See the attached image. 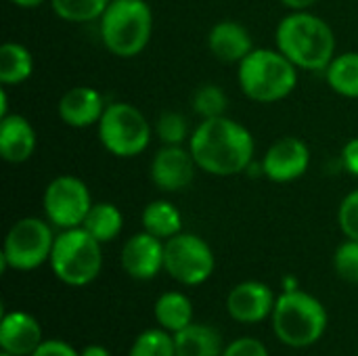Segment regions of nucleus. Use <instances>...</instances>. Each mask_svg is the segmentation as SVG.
I'll return each instance as SVG.
<instances>
[{"instance_id":"1","label":"nucleus","mask_w":358,"mask_h":356,"mask_svg":"<svg viewBox=\"0 0 358 356\" xmlns=\"http://www.w3.org/2000/svg\"><path fill=\"white\" fill-rule=\"evenodd\" d=\"M189 149L201 172L229 178L248 172L254 164L256 141L237 120L227 115L201 120L189 138Z\"/></svg>"},{"instance_id":"2","label":"nucleus","mask_w":358,"mask_h":356,"mask_svg":"<svg viewBox=\"0 0 358 356\" xmlns=\"http://www.w3.org/2000/svg\"><path fill=\"white\" fill-rule=\"evenodd\" d=\"M277 48L302 71H325L338 55L334 27L310 10H292L275 29Z\"/></svg>"},{"instance_id":"3","label":"nucleus","mask_w":358,"mask_h":356,"mask_svg":"<svg viewBox=\"0 0 358 356\" xmlns=\"http://www.w3.org/2000/svg\"><path fill=\"white\" fill-rule=\"evenodd\" d=\"M300 69L279 48H254L237 65L241 92L262 105L287 99L298 86Z\"/></svg>"},{"instance_id":"4","label":"nucleus","mask_w":358,"mask_h":356,"mask_svg":"<svg viewBox=\"0 0 358 356\" xmlns=\"http://www.w3.org/2000/svg\"><path fill=\"white\" fill-rule=\"evenodd\" d=\"M103 46L117 59L138 57L153 36V10L145 0H111L99 19Z\"/></svg>"},{"instance_id":"5","label":"nucleus","mask_w":358,"mask_h":356,"mask_svg":"<svg viewBox=\"0 0 358 356\" xmlns=\"http://www.w3.org/2000/svg\"><path fill=\"white\" fill-rule=\"evenodd\" d=\"M277 338L289 348H308L317 344L327 329L325 306L308 292H283L273 311Z\"/></svg>"},{"instance_id":"6","label":"nucleus","mask_w":358,"mask_h":356,"mask_svg":"<svg viewBox=\"0 0 358 356\" xmlns=\"http://www.w3.org/2000/svg\"><path fill=\"white\" fill-rule=\"evenodd\" d=\"M103 243H99L84 227L65 229L55 237L50 269L55 277L69 287L90 285L103 269Z\"/></svg>"},{"instance_id":"7","label":"nucleus","mask_w":358,"mask_h":356,"mask_svg":"<svg viewBox=\"0 0 358 356\" xmlns=\"http://www.w3.org/2000/svg\"><path fill=\"white\" fill-rule=\"evenodd\" d=\"M96 132L107 153L120 159H130L149 149L153 130L138 107L126 101H115L107 105L96 124Z\"/></svg>"},{"instance_id":"8","label":"nucleus","mask_w":358,"mask_h":356,"mask_svg":"<svg viewBox=\"0 0 358 356\" xmlns=\"http://www.w3.org/2000/svg\"><path fill=\"white\" fill-rule=\"evenodd\" d=\"M52 225L46 218L25 216L19 218L6 233L2 254H0V269L13 271H36L44 262L50 260L52 245H55Z\"/></svg>"},{"instance_id":"9","label":"nucleus","mask_w":358,"mask_h":356,"mask_svg":"<svg viewBox=\"0 0 358 356\" xmlns=\"http://www.w3.org/2000/svg\"><path fill=\"white\" fill-rule=\"evenodd\" d=\"M216 269V256L206 239L195 233H178L166 241L164 271L180 285H201Z\"/></svg>"},{"instance_id":"10","label":"nucleus","mask_w":358,"mask_h":356,"mask_svg":"<svg viewBox=\"0 0 358 356\" xmlns=\"http://www.w3.org/2000/svg\"><path fill=\"white\" fill-rule=\"evenodd\" d=\"M92 204L88 185L71 174L52 178L42 193L44 218L61 231L82 227Z\"/></svg>"},{"instance_id":"11","label":"nucleus","mask_w":358,"mask_h":356,"mask_svg":"<svg viewBox=\"0 0 358 356\" xmlns=\"http://www.w3.org/2000/svg\"><path fill=\"white\" fill-rule=\"evenodd\" d=\"M199 170L189 145H162L149 164L151 183L164 193L185 191Z\"/></svg>"},{"instance_id":"12","label":"nucleus","mask_w":358,"mask_h":356,"mask_svg":"<svg viewBox=\"0 0 358 356\" xmlns=\"http://www.w3.org/2000/svg\"><path fill=\"white\" fill-rule=\"evenodd\" d=\"M262 176L273 183L285 185L302 178L310 166V149L298 136L277 138L262 157Z\"/></svg>"},{"instance_id":"13","label":"nucleus","mask_w":358,"mask_h":356,"mask_svg":"<svg viewBox=\"0 0 358 356\" xmlns=\"http://www.w3.org/2000/svg\"><path fill=\"white\" fill-rule=\"evenodd\" d=\"M166 241L143 231L132 235L122 248V269L136 281H149L164 271Z\"/></svg>"},{"instance_id":"14","label":"nucleus","mask_w":358,"mask_h":356,"mask_svg":"<svg viewBox=\"0 0 358 356\" xmlns=\"http://www.w3.org/2000/svg\"><path fill=\"white\" fill-rule=\"evenodd\" d=\"M107 109L103 94L94 86H71L65 90L57 103L59 120L69 128H90L96 126Z\"/></svg>"},{"instance_id":"15","label":"nucleus","mask_w":358,"mask_h":356,"mask_svg":"<svg viewBox=\"0 0 358 356\" xmlns=\"http://www.w3.org/2000/svg\"><path fill=\"white\" fill-rule=\"evenodd\" d=\"M277 298L262 281H243L235 285L227 298L229 315L239 323H260L273 315Z\"/></svg>"},{"instance_id":"16","label":"nucleus","mask_w":358,"mask_h":356,"mask_svg":"<svg viewBox=\"0 0 358 356\" xmlns=\"http://www.w3.org/2000/svg\"><path fill=\"white\" fill-rule=\"evenodd\" d=\"M38 134L34 124L21 113H8L0 120V157L6 164H25L34 157Z\"/></svg>"},{"instance_id":"17","label":"nucleus","mask_w":358,"mask_h":356,"mask_svg":"<svg viewBox=\"0 0 358 356\" xmlns=\"http://www.w3.org/2000/svg\"><path fill=\"white\" fill-rule=\"evenodd\" d=\"M208 48L218 61L239 65L256 46L250 29L243 23L235 19H224L212 25L208 34Z\"/></svg>"},{"instance_id":"18","label":"nucleus","mask_w":358,"mask_h":356,"mask_svg":"<svg viewBox=\"0 0 358 356\" xmlns=\"http://www.w3.org/2000/svg\"><path fill=\"white\" fill-rule=\"evenodd\" d=\"M40 323L23 313H6L0 321V348L2 353L13 356H31L34 350L42 344Z\"/></svg>"},{"instance_id":"19","label":"nucleus","mask_w":358,"mask_h":356,"mask_svg":"<svg viewBox=\"0 0 358 356\" xmlns=\"http://www.w3.org/2000/svg\"><path fill=\"white\" fill-rule=\"evenodd\" d=\"M176 356H220L222 340L212 325L191 323L174 334Z\"/></svg>"},{"instance_id":"20","label":"nucleus","mask_w":358,"mask_h":356,"mask_svg":"<svg viewBox=\"0 0 358 356\" xmlns=\"http://www.w3.org/2000/svg\"><path fill=\"white\" fill-rule=\"evenodd\" d=\"M141 222H143V231H147L164 241L182 233V214L168 199L149 201L141 214Z\"/></svg>"},{"instance_id":"21","label":"nucleus","mask_w":358,"mask_h":356,"mask_svg":"<svg viewBox=\"0 0 358 356\" xmlns=\"http://www.w3.org/2000/svg\"><path fill=\"white\" fill-rule=\"evenodd\" d=\"M34 73V55L21 42H4L0 46V84L19 86Z\"/></svg>"},{"instance_id":"22","label":"nucleus","mask_w":358,"mask_h":356,"mask_svg":"<svg viewBox=\"0 0 358 356\" xmlns=\"http://www.w3.org/2000/svg\"><path fill=\"white\" fill-rule=\"evenodd\" d=\"M325 82L336 94L358 99V50L336 55L325 69Z\"/></svg>"},{"instance_id":"23","label":"nucleus","mask_w":358,"mask_h":356,"mask_svg":"<svg viewBox=\"0 0 358 356\" xmlns=\"http://www.w3.org/2000/svg\"><path fill=\"white\" fill-rule=\"evenodd\" d=\"M99 243L113 241L124 229V214L111 201H96L92 204L84 225H82Z\"/></svg>"},{"instance_id":"24","label":"nucleus","mask_w":358,"mask_h":356,"mask_svg":"<svg viewBox=\"0 0 358 356\" xmlns=\"http://www.w3.org/2000/svg\"><path fill=\"white\" fill-rule=\"evenodd\" d=\"M155 319L159 327L176 334L193 323V304L180 292H166L155 302Z\"/></svg>"},{"instance_id":"25","label":"nucleus","mask_w":358,"mask_h":356,"mask_svg":"<svg viewBox=\"0 0 358 356\" xmlns=\"http://www.w3.org/2000/svg\"><path fill=\"white\" fill-rule=\"evenodd\" d=\"M52 13L67 23H92L103 17L111 0H48Z\"/></svg>"},{"instance_id":"26","label":"nucleus","mask_w":358,"mask_h":356,"mask_svg":"<svg viewBox=\"0 0 358 356\" xmlns=\"http://www.w3.org/2000/svg\"><path fill=\"white\" fill-rule=\"evenodd\" d=\"M191 105H193V111L201 120L220 118V115H227L229 97H227L224 88L218 86V84H201V86L195 88Z\"/></svg>"},{"instance_id":"27","label":"nucleus","mask_w":358,"mask_h":356,"mask_svg":"<svg viewBox=\"0 0 358 356\" xmlns=\"http://www.w3.org/2000/svg\"><path fill=\"white\" fill-rule=\"evenodd\" d=\"M128 356H176V346H174V334L162 329H147L143 332Z\"/></svg>"},{"instance_id":"28","label":"nucleus","mask_w":358,"mask_h":356,"mask_svg":"<svg viewBox=\"0 0 358 356\" xmlns=\"http://www.w3.org/2000/svg\"><path fill=\"white\" fill-rule=\"evenodd\" d=\"M153 130L162 145H185L191 138L187 118L178 111H162L155 120Z\"/></svg>"},{"instance_id":"29","label":"nucleus","mask_w":358,"mask_h":356,"mask_svg":"<svg viewBox=\"0 0 358 356\" xmlns=\"http://www.w3.org/2000/svg\"><path fill=\"white\" fill-rule=\"evenodd\" d=\"M334 269L344 281L358 283V239H346L338 245L334 254Z\"/></svg>"},{"instance_id":"30","label":"nucleus","mask_w":358,"mask_h":356,"mask_svg":"<svg viewBox=\"0 0 358 356\" xmlns=\"http://www.w3.org/2000/svg\"><path fill=\"white\" fill-rule=\"evenodd\" d=\"M338 222L346 239H358V189L342 199L338 208Z\"/></svg>"},{"instance_id":"31","label":"nucleus","mask_w":358,"mask_h":356,"mask_svg":"<svg viewBox=\"0 0 358 356\" xmlns=\"http://www.w3.org/2000/svg\"><path fill=\"white\" fill-rule=\"evenodd\" d=\"M220 356H268V350L256 338H239L231 342Z\"/></svg>"},{"instance_id":"32","label":"nucleus","mask_w":358,"mask_h":356,"mask_svg":"<svg viewBox=\"0 0 358 356\" xmlns=\"http://www.w3.org/2000/svg\"><path fill=\"white\" fill-rule=\"evenodd\" d=\"M31 356H80V353H76V348L67 342L61 340H46L42 342Z\"/></svg>"},{"instance_id":"33","label":"nucleus","mask_w":358,"mask_h":356,"mask_svg":"<svg viewBox=\"0 0 358 356\" xmlns=\"http://www.w3.org/2000/svg\"><path fill=\"white\" fill-rule=\"evenodd\" d=\"M342 166L348 174L358 178V136L350 138L342 149Z\"/></svg>"},{"instance_id":"34","label":"nucleus","mask_w":358,"mask_h":356,"mask_svg":"<svg viewBox=\"0 0 358 356\" xmlns=\"http://www.w3.org/2000/svg\"><path fill=\"white\" fill-rule=\"evenodd\" d=\"M279 2L283 6H287L289 10H310L321 0H279Z\"/></svg>"},{"instance_id":"35","label":"nucleus","mask_w":358,"mask_h":356,"mask_svg":"<svg viewBox=\"0 0 358 356\" xmlns=\"http://www.w3.org/2000/svg\"><path fill=\"white\" fill-rule=\"evenodd\" d=\"M80 356H111L109 355V350L105 348V346H99V344H90V346H86Z\"/></svg>"},{"instance_id":"36","label":"nucleus","mask_w":358,"mask_h":356,"mask_svg":"<svg viewBox=\"0 0 358 356\" xmlns=\"http://www.w3.org/2000/svg\"><path fill=\"white\" fill-rule=\"evenodd\" d=\"M6 88H8V86H4V84L0 86V120L6 118V115L10 113V111H8V92H6Z\"/></svg>"},{"instance_id":"37","label":"nucleus","mask_w":358,"mask_h":356,"mask_svg":"<svg viewBox=\"0 0 358 356\" xmlns=\"http://www.w3.org/2000/svg\"><path fill=\"white\" fill-rule=\"evenodd\" d=\"M15 6H19V8H38V6H42L44 2H48V0H10Z\"/></svg>"},{"instance_id":"38","label":"nucleus","mask_w":358,"mask_h":356,"mask_svg":"<svg viewBox=\"0 0 358 356\" xmlns=\"http://www.w3.org/2000/svg\"><path fill=\"white\" fill-rule=\"evenodd\" d=\"M296 290H300V285H298L296 277L287 275V277L283 279V292H296Z\"/></svg>"},{"instance_id":"39","label":"nucleus","mask_w":358,"mask_h":356,"mask_svg":"<svg viewBox=\"0 0 358 356\" xmlns=\"http://www.w3.org/2000/svg\"><path fill=\"white\" fill-rule=\"evenodd\" d=\"M0 356H13V355H6V353H2V355H0Z\"/></svg>"}]
</instances>
